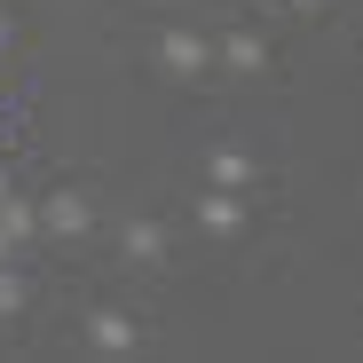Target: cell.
<instances>
[{
	"label": "cell",
	"instance_id": "cell-1",
	"mask_svg": "<svg viewBox=\"0 0 363 363\" xmlns=\"http://www.w3.org/2000/svg\"><path fill=\"white\" fill-rule=\"evenodd\" d=\"M158 64H166L174 79H198V72L213 64V48H206V32H190V24H174V32H158Z\"/></svg>",
	"mask_w": 363,
	"mask_h": 363
},
{
	"label": "cell",
	"instance_id": "cell-2",
	"mask_svg": "<svg viewBox=\"0 0 363 363\" xmlns=\"http://www.w3.org/2000/svg\"><path fill=\"white\" fill-rule=\"evenodd\" d=\"M87 221H95V206H87L79 190H55V198L40 206V229H48V237H87Z\"/></svg>",
	"mask_w": 363,
	"mask_h": 363
},
{
	"label": "cell",
	"instance_id": "cell-3",
	"mask_svg": "<svg viewBox=\"0 0 363 363\" xmlns=\"http://www.w3.org/2000/svg\"><path fill=\"white\" fill-rule=\"evenodd\" d=\"M143 332H135V316H118V308H103V316H87V347L95 355H127Z\"/></svg>",
	"mask_w": 363,
	"mask_h": 363
},
{
	"label": "cell",
	"instance_id": "cell-4",
	"mask_svg": "<svg viewBox=\"0 0 363 363\" xmlns=\"http://www.w3.org/2000/svg\"><path fill=\"white\" fill-rule=\"evenodd\" d=\"M198 221H206L213 237H237V229H245V206H237V190H206V198H198Z\"/></svg>",
	"mask_w": 363,
	"mask_h": 363
},
{
	"label": "cell",
	"instance_id": "cell-5",
	"mask_svg": "<svg viewBox=\"0 0 363 363\" xmlns=\"http://www.w3.org/2000/svg\"><path fill=\"white\" fill-rule=\"evenodd\" d=\"M206 182L245 198V190H253V158H245V150H213V158H206Z\"/></svg>",
	"mask_w": 363,
	"mask_h": 363
},
{
	"label": "cell",
	"instance_id": "cell-6",
	"mask_svg": "<svg viewBox=\"0 0 363 363\" xmlns=\"http://www.w3.org/2000/svg\"><path fill=\"white\" fill-rule=\"evenodd\" d=\"M127 261H135V269H158V261H166V229H158V221H127Z\"/></svg>",
	"mask_w": 363,
	"mask_h": 363
},
{
	"label": "cell",
	"instance_id": "cell-7",
	"mask_svg": "<svg viewBox=\"0 0 363 363\" xmlns=\"http://www.w3.org/2000/svg\"><path fill=\"white\" fill-rule=\"evenodd\" d=\"M221 64H229V72H261V64H269V48H261L253 32H229V40H221Z\"/></svg>",
	"mask_w": 363,
	"mask_h": 363
},
{
	"label": "cell",
	"instance_id": "cell-8",
	"mask_svg": "<svg viewBox=\"0 0 363 363\" xmlns=\"http://www.w3.org/2000/svg\"><path fill=\"white\" fill-rule=\"evenodd\" d=\"M0 229H9V237H16V245H24V237L40 229V213H32L24 198H9V190H0Z\"/></svg>",
	"mask_w": 363,
	"mask_h": 363
},
{
	"label": "cell",
	"instance_id": "cell-9",
	"mask_svg": "<svg viewBox=\"0 0 363 363\" xmlns=\"http://www.w3.org/2000/svg\"><path fill=\"white\" fill-rule=\"evenodd\" d=\"M16 308H24V277H16V269H9V261H0V324H9V316H16Z\"/></svg>",
	"mask_w": 363,
	"mask_h": 363
},
{
	"label": "cell",
	"instance_id": "cell-10",
	"mask_svg": "<svg viewBox=\"0 0 363 363\" xmlns=\"http://www.w3.org/2000/svg\"><path fill=\"white\" fill-rule=\"evenodd\" d=\"M0 261H16V237H9V229H0Z\"/></svg>",
	"mask_w": 363,
	"mask_h": 363
},
{
	"label": "cell",
	"instance_id": "cell-11",
	"mask_svg": "<svg viewBox=\"0 0 363 363\" xmlns=\"http://www.w3.org/2000/svg\"><path fill=\"white\" fill-rule=\"evenodd\" d=\"M284 9H324V0H284Z\"/></svg>",
	"mask_w": 363,
	"mask_h": 363
},
{
	"label": "cell",
	"instance_id": "cell-12",
	"mask_svg": "<svg viewBox=\"0 0 363 363\" xmlns=\"http://www.w3.org/2000/svg\"><path fill=\"white\" fill-rule=\"evenodd\" d=\"M0 48H9V16H0Z\"/></svg>",
	"mask_w": 363,
	"mask_h": 363
},
{
	"label": "cell",
	"instance_id": "cell-13",
	"mask_svg": "<svg viewBox=\"0 0 363 363\" xmlns=\"http://www.w3.org/2000/svg\"><path fill=\"white\" fill-rule=\"evenodd\" d=\"M0 190H9V174H0Z\"/></svg>",
	"mask_w": 363,
	"mask_h": 363
}]
</instances>
